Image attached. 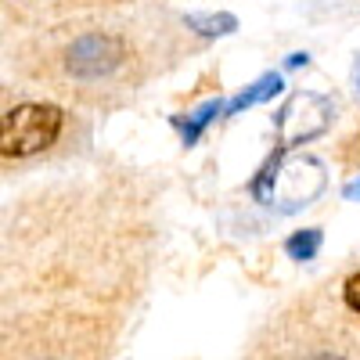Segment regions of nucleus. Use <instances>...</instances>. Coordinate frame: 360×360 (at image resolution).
I'll list each match as a JSON object with an SVG mask.
<instances>
[{
    "label": "nucleus",
    "mask_w": 360,
    "mask_h": 360,
    "mask_svg": "<svg viewBox=\"0 0 360 360\" xmlns=\"http://www.w3.org/2000/svg\"><path fill=\"white\" fill-rule=\"evenodd\" d=\"M134 62V47L123 33L112 29H83L58 51H47L44 69L37 76L51 79L54 86H98L108 83Z\"/></svg>",
    "instance_id": "obj_1"
},
{
    "label": "nucleus",
    "mask_w": 360,
    "mask_h": 360,
    "mask_svg": "<svg viewBox=\"0 0 360 360\" xmlns=\"http://www.w3.org/2000/svg\"><path fill=\"white\" fill-rule=\"evenodd\" d=\"M65 127V112L47 101H25L4 112V159H29L51 148Z\"/></svg>",
    "instance_id": "obj_2"
},
{
    "label": "nucleus",
    "mask_w": 360,
    "mask_h": 360,
    "mask_svg": "<svg viewBox=\"0 0 360 360\" xmlns=\"http://www.w3.org/2000/svg\"><path fill=\"white\" fill-rule=\"evenodd\" d=\"M332 123V105L317 94H295L285 112L278 115V130H281V144L292 148V144H303L317 134L328 130Z\"/></svg>",
    "instance_id": "obj_3"
},
{
    "label": "nucleus",
    "mask_w": 360,
    "mask_h": 360,
    "mask_svg": "<svg viewBox=\"0 0 360 360\" xmlns=\"http://www.w3.org/2000/svg\"><path fill=\"white\" fill-rule=\"evenodd\" d=\"M281 90V79L278 76H266V79H259L256 83V90H249V94H242L234 105H231V112H242L245 105H252V101H263V98H270V94H278Z\"/></svg>",
    "instance_id": "obj_4"
},
{
    "label": "nucleus",
    "mask_w": 360,
    "mask_h": 360,
    "mask_svg": "<svg viewBox=\"0 0 360 360\" xmlns=\"http://www.w3.org/2000/svg\"><path fill=\"white\" fill-rule=\"evenodd\" d=\"M317 245H321V231H303V234H295V238H288V252L295 256V259H310L314 252H317Z\"/></svg>",
    "instance_id": "obj_5"
},
{
    "label": "nucleus",
    "mask_w": 360,
    "mask_h": 360,
    "mask_svg": "<svg viewBox=\"0 0 360 360\" xmlns=\"http://www.w3.org/2000/svg\"><path fill=\"white\" fill-rule=\"evenodd\" d=\"M342 303H346L353 314H360V270L346 278V285H342Z\"/></svg>",
    "instance_id": "obj_6"
},
{
    "label": "nucleus",
    "mask_w": 360,
    "mask_h": 360,
    "mask_svg": "<svg viewBox=\"0 0 360 360\" xmlns=\"http://www.w3.org/2000/svg\"><path fill=\"white\" fill-rule=\"evenodd\" d=\"M213 112H220V105H217V101H213V105H205L202 112H195V119H191V130L184 134V141H188V144H191V141L198 137V130H202V127L209 123V119H213Z\"/></svg>",
    "instance_id": "obj_7"
},
{
    "label": "nucleus",
    "mask_w": 360,
    "mask_h": 360,
    "mask_svg": "<svg viewBox=\"0 0 360 360\" xmlns=\"http://www.w3.org/2000/svg\"><path fill=\"white\" fill-rule=\"evenodd\" d=\"M285 180H288V184H299V166H292V169L285 173ZM307 198H314V191H310V188H303V195H295V191H292V198H288V202H307Z\"/></svg>",
    "instance_id": "obj_8"
},
{
    "label": "nucleus",
    "mask_w": 360,
    "mask_h": 360,
    "mask_svg": "<svg viewBox=\"0 0 360 360\" xmlns=\"http://www.w3.org/2000/svg\"><path fill=\"white\" fill-rule=\"evenodd\" d=\"M295 360H349L335 349H314V353H303V356H295Z\"/></svg>",
    "instance_id": "obj_9"
},
{
    "label": "nucleus",
    "mask_w": 360,
    "mask_h": 360,
    "mask_svg": "<svg viewBox=\"0 0 360 360\" xmlns=\"http://www.w3.org/2000/svg\"><path fill=\"white\" fill-rule=\"evenodd\" d=\"M346 198H360V180H356V184H349V188H346Z\"/></svg>",
    "instance_id": "obj_10"
}]
</instances>
